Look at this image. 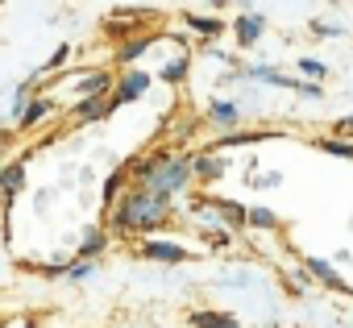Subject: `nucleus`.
<instances>
[{"instance_id":"obj_1","label":"nucleus","mask_w":353,"mask_h":328,"mask_svg":"<svg viewBox=\"0 0 353 328\" xmlns=\"http://www.w3.org/2000/svg\"><path fill=\"white\" fill-rule=\"evenodd\" d=\"M166 208H170V196H158L150 187H137L121 200V208L112 212V225H121L125 233H150L166 221Z\"/></svg>"},{"instance_id":"obj_2","label":"nucleus","mask_w":353,"mask_h":328,"mask_svg":"<svg viewBox=\"0 0 353 328\" xmlns=\"http://www.w3.org/2000/svg\"><path fill=\"white\" fill-rule=\"evenodd\" d=\"M137 171H141V179H145V187H150V192L170 196V192H179V187L188 183L192 162H188V158H179V154H150Z\"/></svg>"},{"instance_id":"obj_3","label":"nucleus","mask_w":353,"mask_h":328,"mask_svg":"<svg viewBox=\"0 0 353 328\" xmlns=\"http://www.w3.org/2000/svg\"><path fill=\"white\" fill-rule=\"evenodd\" d=\"M145 88H150V75H145V71H129V75L121 79L117 96H112V108H117V104H129V100H141Z\"/></svg>"},{"instance_id":"obj_4","label":"nucleus","mask_w":353,"mask_h":328,"mask_svg":"<svg viewBox=\"0 0 353 328\" xmlns=\"http://www.w3.org/2000/svg\"><path fill=\"white\" fill-rule=\"evenodd\" d=\"M303 266H307V270H312V274H316V278H320L324 287H332V291H345V295H353V287H349V283H345V278H341V274H336V270H332L328 262H324V258H303Z\"/></svg>"},{"instance_id":"obj_5","label":"nucleus","mask_w":353,"mask_h":328,"mask_svg":"<svg viewBox=\"0 0 353 328\" xmlns=\"http://www.w3.org/2000/svg\"><path fill=\"white\" fill-rule=\"evenodd\" d=\"M145 258L174 266V262H188V249L183 245H170V241H145Z\"/></svg>"},{"instance_id":"obj_6","label":"nucleus","mask_w":353,"mask_h":328,"mask_svg":"<svg viewBox=\"0 0 353 328\" xmlns=\"http://www.w3.org/2000/svg\"><path fill=\"white\" fill-rule=\"evenodd\" d=\"M262 30H266V21H262L258 13H245V17H237V21H233V34H237V42H241V46H254V42L262 38Z\"/></svg>"},{"instance_id":"obj_7","label":"nucleus","mask_w":353,"mask_h":328,"mask_svg":"<svg viewBox=\"0 0 353 328\" xmlns=\"http://www.w3.org/2000/svg\"><path fill=\"white\" fill-rule=\"evenodd\" d=\"M79 92H83V100H88V96H108V92H112V79H108L104 71H92V75L79 79Z\"/></svg>"},{"instance_id":"obj_8","label":"nucleus","mask_w":353,"mask_h":328,"mask_svg":"<svg viewBox=\"0 0 353 328\" xmlns=\"http://www.w3.org/2000/svg\"><path fill=\"white\" fill-rule=\"evenodd\" d=\"M192 324L196 328H237V316H229V311H196Z\"/></svg>"},{"instance_id":"obj_9","label":"nucleus","mask_w":353,"mask_h":328,"mask_svg":"<svg viewBox=\"0 0 353 328\" xmlns=\"http://www.w3.org/2000/svg\"><path fill=\"white\" fill-rule=\"evenodd\" d=\"M108 108H112V100H104V96H88V100L75 108V116H79V121H96V116H104Z\"/></svg>"},{"instance_id":"obj_10","label":"nucleus","mask_w":353,"mask_h":328,"mask_svg":"<svg viewBox=\"0 0 353 328\" xmlns=\"http://www.w3.org/2000/svg\"><path fill=\"white\" fill-rule=\"evenodd\" d=\"M192 171H196L200 179H216V175L225 171V162H221L216 154H204V158H196V162H192Z\"/></svg>"},{"instance_id":"obj_11","label":"nucleus","mask_w":353,"mask_h":328,"mask_svg":"<svg viewBox=\"0 0 353 328\" xmlns=\"http://www.w3.org/2000/svg\"><path fill=\"white\" fill-rule=\"evenodd\" d=\"M188 25H192L200 38H216V34L225 30V21H216V17H196V13H188Z\"/></svg>"},{"instance_id":"obj_12","label":"nucleus","mask_w":353,"mask_h":328,"mask_svg":"<svg viewBox=\"0 0 353 328\" xmlns=\"http://www.w3.org/2000/svg\"><path fill=\"white\" fill-rule=\"evenodd\" d=\"M100 249H104V233H100V229H88V233H83V245H79L75 258H92V254H100Z\"/></svg>"},{"instance_id":"obj_13","label":"nucleus","mask_w":353,"mask_h":328,"mask_svg":"<svg viewBox=\"0 0 353 328\" xmlns=\"http://www.w3.org/2000/svg\"><path fill=\"white\" fill-rule=\"evenodd\" d=\"M320 150L332 154V158H353V141H341V137H324Z\"/></svg>"},{"instance_id":"obj_14","label":"nucleus","mask_w":353,"mask_h":328,"mask_svg":"<svg viewBox=\"0 0 353 328\" xmlns=\"http://www.w3.org/2000/svg\"><path fill=\"white\" fill-rule=\"evenodd\" d=\"M21 179H26V167H21V162L5 167V192H9V196H17V192H21Z\"/></svg>"},{"instance_id":"obj_15","label":"nucleus","mask_w":353,"mask_h":328,"mask_svg":"<svg viewBox=\"0 0 353 328\" xmlns=\"http://www.w3.org/2000/svg\"><path fill=\"white\" fill-rule=\"evenodd\" d=\"M212 121H221V125H237V104L216 100V104H212Z\"/></svg>"},{"instance_id":"obj_16","label":"nucleus","mask_w":353,"mask_h":328,"mask_svg":"<svg viewBox=\"0 0 353 328\" xmlns=\"http://www.w3.org/2000/svg\"><path fill=\"white\" fill-rule=\"evenodd\" d=\"M250 225H254V229H274L279 216H274L270 208H250Z\"/></svg>"},{"instance_id":"obj_17","label":"nucleus","mask_w":353,"mask_h":328,"mask_svg":"<svg viewBox=\"0 0 353 328\" xmlns=\"http://www.w3.org/2000/svg\"><path fill=\"white\" fill-rule=\"evenodd\" d=\"M145 50H150V38H137V42L121 46V54H117V59H121V63H133V59H137V54H145Z\"/></svg>"},{"instance_id":"obj_18","label":"nucleus","mask_w":353,"mask_h":328,"mask_svg":"<svg viewBox=\"0 0 353 328\" xmlns=\"http://www.w3.org/2000/svg\"><path fill=\"white\" fill-rule=\"evenodd\" d=\"M46 112H50V104H46V100H38V104H30V108H26V112H21V125H26V129H30V125H38V121H42V116H46Z\"/></svg>"},{"instance_id":"obj_19","label":"nucleus","mask_w":353,"mask_h":328,"mask_svg":"<svg viewBox=\"0 0 353 328\" xmlns=\"http://www.w3.org/2000/svg\"><path fill=\"white\" fill-rule=\"evenodd\" d=\"M188 67H192L188 59H179V63H170V67H162V79H166V83H179V79L188 75Z\"/></svg>"},{"instance_id":"obj_20","label":"nucleus","mask_w":353,"mask_h":328,"mask_svg":"<svg viewBox=\"0 0 353 328\" xmlns=\"http://www.w3.org/2000/svg\"><path fill=\"white\" fill-rule=\"evenodd\" d=\"M299 71H307L312 79H320V75H324V63H316V59H299Z\"/></svg>"},{"instance_id":"obj_21","label":"nucleus","mask_w":353,"mask_h":328,"mask_svg":"<svg viewBox=\"0 0 353 328\" xmlns=\"http://www.w3.org/2000/svg\"><path fill=\"white\" fill-rule=\"evenodd\" d=\"M67 59H71V46H59V50H54V59H50V63H46V67H50V71H54V67H63V63H67Z\"/></svg>"},{"instance_id":"obj_22","label":"nucleus","mask_w":353,"mask_h":328,"mask_svg":"<svg viewBox=\"0 0 353 328\" xmlns=\"http://www.w3.org/2000/svg\"><path fill=\"white\" fill-rule=\"evenodd\" d=\"M117 187H121V171H117V175H108V183H104V192H100V196H104V200H112V196H117Z\"/></svg>"}]
</instances>
